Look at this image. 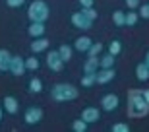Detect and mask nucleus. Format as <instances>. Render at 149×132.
<instances>
[{
  "label": "nucleus",
  "instance_id": "obj_9",
  "mask_svg": "<svg viewBox=\"0 0 149 132\" xmlns=\"http://www.w3.org/2000/svg\"><path fill=\"white\" fill-rule=\"evenodd\" d=\"M116 76L114 68H101V70L95 72V80H97V84H109L112 82Z\"/></svg>",
  "mask_w": 149,
  "mask_h": 132
},
{
  "label": "nucleus",
  "instance_id": "obj_32",
  "mask_svg": "<svg viewBox=\"0 0 149 132\" xmlns=\"http://www.w3.org/2000/svg\"><path fill=\"white\" fill-rule=\"evenodd\" d=\"M126 6L130 8V10H134V8L139 6V0H126Z\"/></svg>",
  "mask_w": 149,
  "mask_h": 132
},
{
  "label": "nucleus",
  "instance_id": "obj_19",
  "mask_svg": "<svg viewBox=\"0 0 149 132\" xmlns=\"http://www.w3.org/2000/svg\"><path fill=\"white\" fill-rule=\"evenodd\" d=\"M114 55H111V53H107L103 58H99V66L101 68H114Z\"/></svg>",
  "mask_w": 149,
  "mask_h": 132
},
{
  "label": "nucleus",
  "instance_id": "obj_13",
  "mask_svg": "<svg viewBox=\"0 0 149 132\" xmlns=\"http://www.w3.org/2000/svg\"><path fill=\"white\" fill-rule=\"evenodd\" d=\"M91 43H93V41H91L87 35H81V37H77L76 41H74V47H76V51H79V53H87Z\"/></svg>",
  "mask_w": 149,
  "mask_h": 132
},
{
  "label": "nucleus",
  "instance_id": "obj_21",
  "mask_svg": "<svg viewBox=\"0 0 149 132\" xmlns=\"http://www.w3.org/2000/svg\"><path fill=\"white\" fill-rule=\"evenodd\" d=\"M29 91L41 93V91H43V82H41L39 78H31V82H29Z\"/></svg>",
  "mask_w": 149,
  "mask_h": 132
},
{
  "label": "nucleus",
  "instance_id": "obj_4",
  "mask_svg": "<svg viewBox=\"0 0 149 132\" xmlns=\"http://www.w3.org/2000/svg\"><path fill=\"white\" fill-rule=\"evenodd\" d=\"M70 22H72L74 27L81 29V31H87V29H91V25H93V22H91L89 18H85L81 12H74L72 18H70Z\"/></svg>",
  "mask_w": 149,
  "mask_h": 132
},
{
  "label": "nucleus",
  "instance_id": "obj_18",
  "mask_svg": "<svg viewBox=\"0 0 149 132\" xmlns=\"http://www.w3.org/2000/svg\"><path fill=\"white\" fill-rule=\"evenodd\" d=\"M112 22H114L116 27H124V25H126V14H124L122 10L112 12Z\"/></svg>",
  "mask_w": 149,
  "mask_h": 132
},
{
  "label": "nucleus",
  "instance_id": "obj_33",
  "mask_svg": "<svg viewBox=\"0 0 149 132\" xmlns=\"http://www.w3.org/2000/svg\"><path fill=\"white\" fill-rule=\"evenodd\" d=\"M79 4H81V8H91L93 6V0H79Z\"/></svg>",
  "mask_w": 149,
  "mask_h": 132
},
{
  "label": "nucleus",
  "instance_id": "obj_2",
  "mask_svg": "<svg viewBox=\"0 0 149 132\" xmlns=\"http://www.w3.org/2000/svg\"><path fill=\"white\" fill-rule=\"evenodd\" d=\"M77 93H79L77 88L72 86V84H56L54 88L50 89L52 99L58 101V103H62V101H74V99H77Z\"/></svg>",
  "mask_w": 149,
  "mask_h": 132
},
{
  "label": "nucleus",
  "instance_id": "obj_36",
  "mask_svg": "<svg viewBox=\"0 0 149 132\" xmlns=\"http://www.w3.org/2000/svg\"><path fill=\"white\" fill-rule=\"evenodd\" d=\"M0 122H2V107H0Z\"/></svg>",
  "mask_w": 149,
  "mask_h": 132
},
{
  "label": "nucleus",
  "instance_id": "obj_22",
  "mask_svg": "<svg viewBox=\"0 0 149 132\" xmlns=\"http://www.w3.org/2000/svg\"><path fill=\"white\" fill-rule=\"evenodd\" d=\"M87 122L83 121V119H77V121H74L72 122V130H76V132H85L87 130Z\"/></svg>",
  "mask_w": 149,
  "mask_h": 132
},
{
  "label": "nucleus",
  "instance_id": "obj_14",
  "mask_svg": "<svg viewBox=\"0 0 149 132\" xmlns=\"http://www.w3.org/2000/svg\"><path fill=\"white\" fill-rule=\"evenodd\" d=\"M97 70H99V56H89L83 64V72L85 74H95Z\"/></svg>",
  "mask_w": 149,
  "mask_h": 132
},
{
  "label": "nucleus",
  "instance_id": "obj_20",
  "mask_svg": "<svg viewBox=\"0 0 149 132\" xmlns=\"http://www.w3.org/2000/svg\"><path fill=\"white\" fill-rule=\"evenodd\" d=\"M58 55H60V58L64 60V64H66V62H70V60H72V47L62 45L60 49H58Z\"/></svg>",
  "mask_w": 149,
  "mask_h": 132
},
{
  "label": "nucleus",
  "instance_id": "obj_15",
  "mask_svg": "<svg viewBox=\"0 0 149 132\" xmlns=\"http://www.w3.org/2000/svg\"><path fill=\"white\" fill-rule=\"evenodd\" d=\"M10 58L12 55L6 49H0V72H10Z\"/></svg>",
  "mask_w": 149,
  "mask_h": 132
},
{
  "label": "nucleus",
  "instance_id": "obj_25",
  "mask_svg": "<svg viewBox=\"0 0 149 132\" xmlns=\"http://www.w3.org/2000/svg\"><path fill=\"white\" fill-rule=\"evenodd\" d=\"M101 51H103V43H95V41H93L91 47L87 49V53H89V56H97Z\"/></svg>",
  "mask_w": 149,
  "mask_h": 132
},
{
  "label": "nucleus",
  "instance_id": "obj_30",
  "mask_svg": "<svg viewBox=\"0 0 149 132\" xmlns=\"http://www.w3.org/2000/svg\"><path fill=\"white\" fill-rule=\"evenodd\" d=\"M139 18L149 20V4H139Z\"/></svg>",
  "mask_w": 149,
  "mask_h": 132
},
{
  "label": "nucleus",
  "instance_id": "obj_1",
  "mask_svg": "<svg viewBox=\"0 0 149 132\" xmlns=\"http://www.w3.org/2000/svg\"><path fill=\"white\" fill-rule=\"evenodd\" d=\"M128 113H130V117H145L149 113V103L145 101L143 93H139V91H130Z\"/></svg>",
  "mask_w": 149,
  "mask_h": 132
},
{
  "label": "nucleus",
  "instance_id": "obj_8",
  "mask_svg": "<svg viewBox=\"0 0 149 132\" xmlns=\"http://www.w3.org/2000/svg\"><path fill=\"white\" fill-rule=\"evenodd\" d=\"M101 105H103V109H105L107 113H112V111L118 109V105H120V99H118V95L109 93V95H103V99H101Z\"/></svg>",
  "mask_w": 149,
  "mask_h": 132
},
{
  "label": "nucleus",
  "instance_id": "obj_6",
  "mask_svg": "<svg viewBox=\"0 0 149 132\" xmlns=\"http://www.w3.org/2000/svg\"><path fill=\"white\" fill-rule=\"evenodd\" d=\"M23 121H25V124H39V122L43 121V109L29 107V109L25 111V115H23Z\"/></svg>",
  "mask_w": 149,
  "mask_h": 132
},
{
  "label": "nucleus",
  "instance_id": "obj_34",
  "mask_svg": "<svg viewBox=\"0 0 149 132\" xmlns=\"http://www.w3.org/2000/svg\"><path fill=\"white\" fill-rule=\"evenodd\" d=\"M141 93H143V97H145V101H147V103H149V89H145V91H141Z\"/></svg>",
  "mask_w": 149,
  "mask_h": 132
},
{
  "label": "nucleus",
  "instance_id": "obj_35",
  "mask_svg": "<svg viewBox=\"0 0 149 132\" xmlns=\"http://www.w3.org/2000/svg\"><path fill=\"white\" fill-rule=\"evenodd\" d=\"M143 62L147 64V68H149V51H147V55H145V60H143Z\"/></svg>",
  "mask_w": 149,
  "mask_h": 132
},
{
  "label": "nucleus",
  "instance_id": "obj_3",
  "mask_svg": "<svg viewBox=\"0 0 149 132\" xmlns=\"http://www.w3.org/2000/svg\"><path fill=\"white\" fill-rule=\"evenodd\" d=\"M49 14H50L49 6L43 0H33L31 6H29V10H27L29 22H47L49 20Z\"/></svg>",
  "mask_w": 149,
  "mask_h": 132
},
{
  "label": "nucleus",
  "instance_id": "obj_24",
  "mask_svg": "<svg viewBox=\"0 0 149 132\" xmlns=\"http://www.w3.org/2000/svg\"><path fill=\"white\" fill-rule=\"evenodd\" d=\"M120 51H122V43H120V41H116V39H114V41H111V43H109V53H111V55L116 56Z\"/></svg>",
  "mask_w": 149,
  "mask_h": 132
},
{
  "label": "nucleus",
  "instance_id": "obj_10",
  "mask_svg": "<svg viewBox=\"0 0 149 132\" xmlns=\"http://www.w3.org/2000/svg\"><path fill=\"white\" fill-rule=\"evenodd\" d=\"M81 119L87 122V124H93V122H97L101 119V111L97 109V107H85L83 113H81Z\"/></svg>",
  "mask_w": 149,
  "mask_h": 132
},
{
  "label": "nucleus",
  "instance_id": "obj_29",
  "mask_svg": "<svg viewBox=\"0 0 149 132\" xmlns=\"http://www.w3.org/2000/svg\"><path fill=\"white\" fill-rule=\"evenodd\" d=\"M130 126H128L126 122H116L114 126H112V132H128Z\"/></svg>",
  "mask_w": 149,
  "mask_h": 132
},
{
  "label": "nucleus",
  "instance_id": "obj_11",
  "mask_svg": "<svg viewBox=\"0 0 149 132\" xmlns=\"http://www.w3.org/2000/svg\"><path fill=\"white\" fill-rule=\"evenodd\" d=\"M2 107H4L6 113H10V115H16L17 109H19V103H17L16 97H12V95H6L4 101H2Z\"/></svg>",
  "mask_w": 149,
  "mask_h": 132
},
{
  "label": "nucleus",
  "instance_id": "obj_7",
  "mask_svg": "<svg viewBox=\"0 0 149 132\" xmlns=\"http://www.w3.org/2000/svg\"><path fill=\"white\" fill-rule=\"evenodd\" d=\"M10 72L14 76H23L25 74V58L22 56H12L10 58Z\"/></svg>",
  "mask_w": 149,
  "mask_h": 132
},
{
  "label": "nucleus",
  "instance_id": "obj_5",
  "mask_svg": "<svg viewBox=\"0 0 149 132\" xmlns=\"http://www.w3.org/2000/svg\"><path fill=\"white\" fill-rule=\"evenodd\" d=\"M47 66H49L52 72H62V68H64V60L60 58L58 51H50L49 55H47Z\"/></svg>",
  "mask_w": 149,
  "mask_h": 132
},
{
  "label": "nucleus",
  "instance_id": "obj_17",
  "mask_svg": "<svg viewBox=\"0 0 149 132\" xmlns=\"http://www.w3.org/2000/svg\"><path fill=\"white\" fill-rule=\"evenodd\" d=\"M136 78H138L139 82H147L149 80V68L145 62H139L138 66H136Z\"/></svg>",
  "mask_w": 149,
  "mask_h": 132
},
{
  "label": "nucleus",
  "instance_id": "obj_16",
  "mask_svg": "<svg viewBox=\"0 0 149 132\" xmlns=\"http://www.w3.org/2000/svg\"><path fill=\"white\" fill-rule=\"evenodd\" d=\"M47 47H49V39L37 37L33 43H31V53H43V51H47Z\"/></svg>",
  "mask_w": 149,
  "mask_h": 132
},
{
  "label": "nucleus",
  "instance_id": "obj_28",
  "mask_svg": "<svg viewBox=\"0 0 149 132\" xmlns=\"http://www.w3.org/2000/svg\"><path fill=\"white\" fill-rule=\"evenodd\" d=\"M81 14H83L85 18H89L91 22H95V20H97V12H95V8H93V6H91V8H83V10H81Z\"/></svg>",
  "mask_w": 149,
  "mask_h": 132
},
{
  "label": "nucleus",
  "instance_id": "obj_12",
  "mask_svg": "<svg viewBox=\"0 0 149 132\" xmlns=\"http://www.w3.org/2000/svg\"><path fill=\"white\" fill-rule=\"evenodd\" d=\"M45 22H31V25H29L27 33L31 39H37V37H43L45 35Z\"/></svg>",
  "mask_w": 149,
  "mask_h": 132
},
{
  "label": "nucleus",
  "instance_id": "obj_27",
  "mask_svg": "<svg viewBox=\"0 0 149 132\" xmlns=\"http://www.w3.org/2000/svg\"><path fill=\"white\" fill-rule=\"evenodd\" d=\"M136 23H138V14L136 12H128L126 14V25L128 27H134Z\"/></svg>",
  "mask_w": 149,
  "mask_h": 132
},
{
  "label": "nucleus",
  "instance_id": "obj_26",
  "mask_svg": "<svg viewBox=\"0 0 149 132\" xmlns=\"http://www.w3.org/2000/svg\"><path fill=\"white\" fill-rule=\"evenodd\" d=\"M37 68H39V60L35 58V56L25 58V70H37Z\"/></svg>",
  "mask_w": 149,
  "mask_h": 132
},
{
  "label": "nucleus",
  "instance_id": "obj_23",
  "mask_svg": "<svg viewBox=\"0 0 149 132\" xmlns=\"http://www.w3.org/2000/svg\"><path fill=\"white\" fill-rule=\"evenodd\" d=\"M93 84H97L95 74H83V78H81V86H83V88H91Z\"/></svg>",
  "mask_w": 149,
  "mask_h": 132
},
{
  "label": "nucleus",
  "instance_id": "obj_31",
  "mask_svg": "<svg viewBox=\"0 0 149 132\" xmlns=\"http://www.w3.org/2000/svg\"><path fill=\"white\" fill-rule=\"evenodd\" d=\"M23 2H25V0H6V4L10 6V8H19Z\"/></svg>",
  "mask_w": 149,
  "mask_h": 132
}]
</instances>
